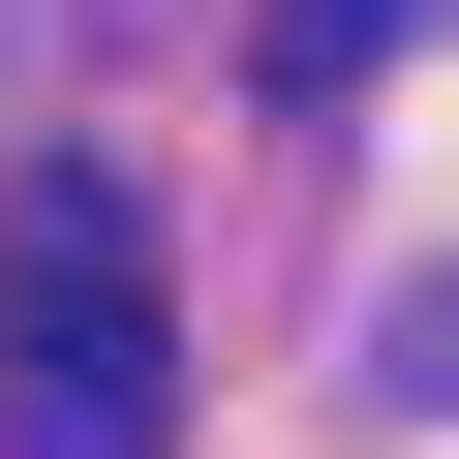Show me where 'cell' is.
<instances>
[{
	"label": "cell",
	"mask_w": 459,
	"mask_h": 459,
	"mask_svg": "<svg viewBox=\"0 0 459 459\" xmlns=\"http://www.w3.org/2000/svg\"><path fill=\"white\" fill-rule=\"evenodd\" d=\"M153 214L123 184H31L0 214V459H153Z\"/></svg>",
	"instance_id": "1"
},
{
	"label": "cell",
	"mask_w": 459,
	"mask_h": 459,
	"mask_svg": "<svg viewBox=\"0 0 459 459\" xmlns=\"http://www.w3.org/2000/svg\"><path fill=\"white\" fill-rule=\"evenodd\" d=\"M246 62H276V92H307V123H337V92H368V62H429V0H246Z\"/></svg>",
	"instance_id": "2"
},
{
	"label": "cell",
	"mask_w": 459,
	"mask_h": 459,
	"mask_svg": "<svg viewBox=\"0 0 459 459\" xmlns=\"http://www.w3.org/2000/svg\"><path fill=\"white\" fill-rule=\"evenodd\" d=\"M368 398H398V429H459V276H429V307L368 337Z\"/></svg>",
	"instance_id": "3"
}]
</instances>
